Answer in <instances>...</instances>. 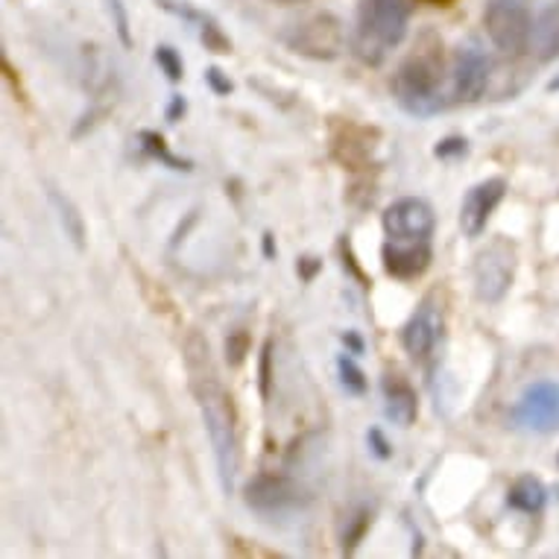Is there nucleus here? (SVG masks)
Instances as JSON below:
<instances>
[{"mask_svg": "<svg viewBox=\"0 0 559 559\" xmlns=\"http://www.w3.org/2000/svg\"><path fill=\"white\" fill-rule=\"evenodd\" d=\"M185 360H188L193 399L200 404L202 423H205V431H209V440H212L223 489L231 492L240 466L238 407H235V399H231L229 390L223 386L221 372L214 367L212 348L200 334H191L185 340Z\"/></svg>", "mask_w": 559, "mask_h": 559, "instance_id": "f257e3e1", "label": "nucleus"}, {"mask_svg": "<svg viewBox=\"0 0 559 559\" xmlns=\"http://www.w3.org/2000/svg\"><path fill=\"white\" fill-rule=\"evenodd\" d=\"M431 36H425L399 71L393 74V97L413 118H433L445 109L442 94V47L440 41L428 45Z\"/></svg>", "mask_w": 559, "mask_h": 559, "instance_id": "f03ea898", "label": "nucleus"}, {"mask_svg": "<svg viewBox=\"0 0 559 559\" xmlns=\"http://www.w3.org/2000/svg\"><path fill=\"white\" fill-rule=\"evenodd\" d=\"M411 27V0H360L352 50L364 64H381Z\"/></svg>", "mask_w": 559, "mask_h": 559, "instance_id": "7ed1b4c3", "label": "nucleus"}, {"mask_svg": "<svg viewBox=\"0 0 559 559\" xmlns=\"http://www.w3.org/2000/svg\"><path fill=\"white\" fill-rule=\"evenodd\" d=\"M243 501L261 519H285V515L302 510L308 496L294 477L264 472V475H255L249 480L247 489H243Z\"/></svg>", "mask_w": 559, "mask_h": 559, "instance_id": "20e7f679", "label": "nucleus"}, {"mask_svg": "<svg viewBox=\"0 0 559 559\" xmlns=\"http://www.w3.org/2000/svg\"><path fill=\"white\" fill-rule=\"evenodd\" d=\"M486 33L504 53H522L531 45V0H489L484 10Z\"/></svg>", "mask_w": 559, "mask_h": 559, "instance_id": "39448f33", "label": "nucleus"}, {"mask_svg": "<svg viewBox=\"0 0 559 559\" xmlns=\"http://www.w3.org/2000/svg\"><path fill=\"white\" fill-rule=\"evenodd\" d=\"M285 45L308 59H337L343 50V24L331 12H317L282 33Z\"/></svg>", "mask_w": 559, "mask_h": 559, "instance_id": "423d86ee", "label": "nucleus"}, {"mask_svg": "<svg viewBox=\"0 0 559 559\" xmlns=\"http://www.w3.org/2000/svg\"><path fill=\"white\" fill-rule=\"evenodd\" d=\"M515 247L498 238L477 255L475 261V294L480 302H501L513 285Z\"/></svg>", "mask_w": 559, "mask_h": 559, "instance_id": "0eeeda50", "label": "nucleus"}, {"mask_svg": "<svg viewBox=\"0 0 559 559\" xmlns=\"http://www.w3.org/2000/svg\"><path fill=\"white\" fill-rule=\"evenodd\" d=\"M433 226H437L433 209L416 197H404L384 212L386 240L395 243H431Z\"/></svg>", "mask_w": 559, "mask_h": 559, "instance_id": "6e6552de", "label": "nucleus"}, {"mask_svg": "<svg viewBox=\"0 0 559 559\" xmlns=\"http://www.w3.org/2000/svg\"><path fill=\"white\" fill-rule=\"evenodd\" d=\"M515 423L536 433L559 431V384L557 381H539L524 390L515 404Z\"/></svg>", "mask_w": 559, "mask_h": 559, "instance_id": "1a4fd4ad", "label": "nucleus"}, {"mask_svg": "<svg viewBox=\"0 0 559 559\" xmlns=\"http://www.w3.org/2000/svg\"><path fill=\"white\" fill-rule=\"evenodd\" d=\"M442 329V311L437 305V296H425L419 308L413 311L407 325L402 329V346L407 348V355L416 360H425L437 346Z\"/></svg>", "mask_w": 559, "mask_h": 559, "instance_id": "9d476101", "label": "nucleus"}, {"mask_svg": "<svg viewBox=\"0 0 559 559\" xmlns=\"http://www.w3.org/2000/svg\"><path fill=\"white\" fill-rule=\"evenodd\" d=\"M504 193V179H484V182H477L475 188L466 193V200L460 205V226H463V235H466V238H477V235L486 229V223H489L492 212L501 205Z\"/></svg>", "mask_w": 559, "mask_h": 559, "instance_id": "9b49d317", "label": "nucleus"}, {"mask_svg": "<svg viewBox=\"0 0 559 559\" xmlns=\"http://www.w3.org/2000/svg\"><path fill=\"white\" fill-rule=\"evenodd\" d=\"M492 64L477 45H463L454 56V97L463 103H475L484 97L489 85Z\"/></svg>", "mask_w": 559, "mask_h": 559, "instance_id": "f8f14e48", "label": "nucleus"}, {"mask_svg": "<svg viewBox=\"0 0 559 559\" xmlns=\"http://www.w3.org/2000/svg\"><path fill=\"white\" fill-rule=\"evenodd\" d=\"M384 270L399 282H411L431 266V243H395L386 240L384 243Z\"/></svg>", "mask_w": 559, "mask_h": 559, "instance_id": "ddd939ff", "label": "nucleus"}, {"mask_svg": "<svg viewBox=\"0 0 559 559\" xmlns=\"http://www.w3.org/2000/svg\"><path fill=\"white\" fill-rule=\"evenodd\" d=\"M384 402H386V416L393 419L399 428H411L419 416V399L407 381L399 372L384 376Z\"/></svg>", "mask_w": 559, "mask_h": 559, "instance_id": "4468645a", "label": "nucleus"}, {"mask_svg": "<svg viewBox=\"0 0 559 559\" xmlns=\"http://www.w3.org/2000/svg\"><path fill=\"white\" fill-rule=\"evenodd\" d=\"M533 56L539 62H550L559 56V3L539 12V19H533L531 45Z\"/></svg>", "mask_w": 559, "mask_h": 559, "instance_id": "2eb2a0df", "label": "nucleus"}, {"mask_svg": "<svg viewBox=\"0 0 559 559\" xmlns=\"http://www.w3.org/2000/svg\"><path fill=\"white\" fill-rule=\"evenodd\" d=\"M548 501V492H545V484H542L539 477L524 475L519 477L513 486H510V492H507V504L519 510V513L536 515L542 513V507Z\"/></svg>", "mask_w": 559, "mask_h": 559, "instance_id": "dca6fc26", "label": "nucleus"}, {"mask_svg": "<svg viewBox=\"0 0 559 559\" xmlns=\"http://www.w3.org/2000/svg\"><path fill=\"white\" fill-rule=\"evenodd\" d=\"M138 141H141V147H144V153H147L150 158H156V162H162L165 167H170V170H191V162H185V158L174 156L170 153V147H167V141L158 132H150V129H144L141 135H138Z\"/></svg>", "mask_w": 559, "mask_h": 559, "instance_id": "f3484780", "label": "nucleus"}, {"mask_svg": "<svg viewBox=\"0 0 559 559\" xmlns=\"http://www.w3.org/2000/svg\"><path fill=\"white\" fill-rule=\"evenodd\" d=\"M50 200H53L56 212H59V221H62V226H64V235L74 240L76 247H83L85 223H83V217H80V212L74 209V202L68 200V197H62L59 191H50Z\"/></svg>", "mask_w": 559, "mask_h": 559, "instance_id": "a211bd4d", "label": "nucleus"}, {"mask_svg": "<svg viewBox=\"0 0 559 559\" xmlns=\"http://www.w3.org/2000/svg\"><path fill=\"white\" fill-rule=\"evenodd\" d=\"M369 524H372V515H369L367 507H358L355 513H348L346 527H343V550L352 554V550L358 548V542L367 536Z\"/></svg>", "mask_w": 559, "mask_h": 559, "instance_id": "6ab92c4d", "label": "nucleus"}, {"mask_svg": "<svg viewBox=\"0 0 559 559\" xmlns=\"http://www.w3.org/2000/svg\"><path fill=\"white\" fill-rule=\"evenodd\" d=\"M337 372H340V384L346 386V393H352V395L367 393L369 381H367V376H364V369H360L355 360L343 355V358L337 360Z\"/></svg>", "mask_w": 559, "mask_h": 559, "instance_id": "aec40b11", "label": "nucleus"}, {"mask_svg": "<svg viewBox=\"0 0 559 559\" xmlns=\"http://www.w3.org/2000/svg\"><path fill=\"white\" fill-rule=\"evenodd\" d=\"M200 38L205 50H212V53H231V41L229 36L217 27V21L209 19V15H200Z\"/></svg>", "mask_w": 559, "mask_h": 559, "instance_id": "412c9836", "label": "nucleus"}, {"mask_svg": "<svg viewBox=\"0 0 559 559\" xmlns=\"http://www.w3.org/2000/svg\"><path fill=\"white\" fill-rule=\"evenodd\" d=\"M156 62H158V68L165 71V76L170 80V83H179V80L185 76L182 56L176 53L174 47H167V45L156 47Z\"/></svg>", "mask_w": 559, "mask_h": 559, "instance_id": "4be33fe9", "label": "nucleus"}, {"mask_svg": "<svg viewBox=\"0 0 559 559\" xmlns=\"http://www.w3.org/2000/svg\"><path fill=\"white\" fill-rule=\"evenodd\" d=\"M249 352V334L243 329L231 331L229 340H226V358H229L231 367H238L243 355Z\"/></svg>", "mask_w": 559, "mask_h": 559, "instance_id": "5701e85b", "label": "nucleus"}, {"mask_svg": "<svg viewBox=\"0 0 559 559\" xmlns=\"http://www.w3.org/2000/svg\"><path fill=\"white\" fill-rule=\"evenodd\" d=\"M109 10H111V19H115V29H118V36H120V41H123V47H132V36H129L127 7H123V0H109Z\"/></svg>", "mask_w": 559, "mask_h": 559, "instance_id": "b1692460", "label": "nucleus"}, {"mask_svg": "<svg viewBox=\"0 0 559 559\" xmlns=\"http://www.w3.org/2000/svg\"><path fill=\"white\" fill-rule=\"evenodd\" d=\"M466 138L451 135L445 141H440L437 147H433V156L437 158H451V156H466Z\"/></svg>", "mask_w": 559, "mask_h": 559, "instance_id": "393cba45", "label": "nucleus"}, {"mask_svg": "<svg viewBox=\"0 0 559 559\" xmlns=\"http://www.w3.org/2000/svg\"><path fill=\"white\" fill-rule=\"evenodd\" d=\"M367 442H369V449H372V454H376V457H381V460L393 457V445L386 442V437L381 433V428H369Z\"/></svg>", "mask_w": 559, "mask_h": 559, "instance_id": "a878e982", "label": "nucleus"}, {"mask_svg": "<svg viewBox=\"0 0 559 559\" xmlns=\"http://www.w3.org/2000/svg\"><path fill=\"white\" fill-rule=\"evenodd\" d=\"M270 360H273V340H266L264 352H261V395H270Z\"/></svg>", "mask_w": 559, "mask_h": 559, "instance_id": "bb28decb", "label": "nucleus"}, {"mask_svg": "<svg viewBox=\"0 0 559 559\" xmlns=\"http://www.w3.org/2000/svg\"><path fill=\"white\" fill-rule=\"evenodd\" d=\"M205 83L212 85V92L221 94V97H226V94L231 92V83L223 76L221 68H209V71H205Z\"/></svg>", "mask_w": 559, "mask_h": 559, "instance_id": "cd10ccee", "label": "nucleus"}, {"mask_svg": "<svg viewBox=\"0 0 559 559\" xmlns=\"http://www.w3.org/2000/svg\"><path fill=\"white\" fill-rule=\"evenodd\" d=\"M320 261H317V258H302V261H299V273H302V278L305 282H313V275L320 273Z\"/></svg>", "mask_w": 559, "mask_h": 559, "instance_id": "c85d7f7f", "label": "nucleus"}, {"mask_svg": "<svg viewBox=\"0 0 559 559\" xmlns=\"http://www.w3.org/2000/svg\"><path fill=\"white\" fill-rule=\"evenodd\" d=\"M182 115H185V100L179 97V94H176L174 100H170V106H167V120H170V123H176V120L182 118Z\"/></svg>", "mask_w": 559, "mask_h": 559, "instance_id": "c756f323", "label": "nucleus"}, {"mask_svg": "<svg viewBox=\"0 0 559 559\" xmlns=\"http://www.w3.org/2000/svg\"><path fill=\"white\" fill-rule=\"evenodd\" d=\"M343 343H346V346L352 348L355 355H360V352H364V343H360V337L355 334V331H346V334H343Z\"/></svg>", "mask_w": 559, "mask_h": 559, "instance_id": "7c9ffc66", "label": "nucleus"}, {"mask_svg": "<svg viewBox=\"0 0 559 559\" xmlns=\"http://www.w3.org/2000/svg\"><path fill=\"white\" fill-rule=\"evenodd\" d=\"M264 252L266 258H273V238H270V235H264Z\"/></svg>", "mask_w": 559, "mask_h": 559, "instance_id": "2f4dec72", "label": "nucleus"}, {"mask_svg": "<svg viewBox=\"0 0 559 559\" xmlns=\"http://www.w3.org/2000/svg\"><path fill=\"white\" fill-rule=\"evenodd\" d=\"M270 3H278V7H294V3H305V0H270Z\"/></svg>", "mask_w": 559, "mask_h": 559, "instance_id": "473e14b6", "label": "nucleus"}, {"mask_svg": "<svg viewBox=\"0 0 559 559\" xmlns=\"http://www.w3.org/2000/svg\"><path fill=\"white\" fill-rule=\"evenodd\" d=\"M548 92H559V76H557V80H550Z\"/></svg>", "mask_w": 559, "mask_h": 559, "instance_id": "72a5a7b5", "label": "nucleus"}]
</instances>
